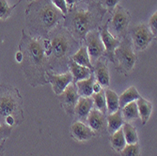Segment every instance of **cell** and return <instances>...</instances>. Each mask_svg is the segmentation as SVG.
I'll use <instances>...</instances> for the list:
<instances>
[{
	"label": "cell",
	"instance_id": "obj_1",
	"mask_svg": "<svg viewBox=\"0 0 157 156\" xmlns=\"http://www.w3.org/2000/svg\"><path fill=\"white\" fill-rule=\"evenodd\" d=\"M19 48L23 55L20 63L27 81L33 87L46 84L45 73L51 68V64L48 63L51 55L50 40L31 38L23 31Z\"/></svg>",
	"mask_w": 157,
	"mask_h": 156
},
{
	"label": "cell",
	"instance_id": "obj_2",
	"mask_svg": "<svg viewBox=\"0 0 157 156\" xmlns=\"http://www.w3.org/2000/svg\"><path fill=\"white\" fill-rule=\"evenodd\" d=\"M25 13L34 29L40 34L51 32L64 16L51 0L34 1L28 6Z\"/></svg>",
	"mask_w": 157,
	"mask_h": 156
},
{
	"label": "cell",
	"instance_id": "obj_3",
	"mask_svg": "<svg viewBox=\"0 0 157 156\" xmlns=\"http://www.w3.org/2000/svg\"><path fill=\"white\" fill-rule=\"evenodd\" d=\"M96 23V14L90 10L82 9H75L71 11L66 21V25L71 30V34L74 38L78 40L85 39L86 34L93 29Z\"/></svg>",
	"mask_w": 157,
	"mask_h": 156
},
{
	"label": "cell",
	"instance_id": "obj_4",
	"mask_svg": "<svg viewBox=\"0 0 157 156\" xmlns=\"http://www.w3.org/2000/svg\"><path fill=\"white\" fill-rule=\"evenodd\" d=\"M74 42L73 35L64 28H59L52 34L50 39V61H52L53 65L58 64V62H64V60L69 58L75 44Z\"/></svg>",
	"mask_w": 157,
	"mask_h": 156
},
{
	"label": "cell",
	"instance_id": "obj_5",
	"mask_svg": "<svg viewBox=\"0 0 157 156\" xmlns=\"http://www.w3.org/2000/svg\"><path fill=\"white\" fill-rule=\"evenodd\" d=\"M114 55L116 64L118 62L117 70L121 74H127L132 72L136 61V55L133 50L132 41L127 37L120 42L119 46L114 52Z\"/></svg>",
	"mask_w": 157,
	"mask_h": 156
},
{
	"label": "cell",
	"instance_id": "obj_6",
	"mask_svg": "<svg viewBox=\"0 0 157 156\" xmlns=\"http://www.w3.org/2000/svg\"><path fill=\"white\" fill-rule=\"evenodd\" d=\"M21 98L17 92L12 90L4 91L0 95V119L6 120L9 117L15 118L16 113L20 108Z\"/></svg>",
	"mask_w": 157,
	"mask_h": 156
},
{
	"label": "cell",
	"instance_id": "obj_7",
	"mask_svg": "<svg viewBox=\"0 0 157 156\" xmlns=\"http://www.w3.org/2000/svg\"><path fill=\"white\" fill-rule=\"evenodd\" d=\"M130 23V14L124 8L117 6L113 13L111 19V25L109 31L114 37L119 39V37H123L127 31L128 25Z\"/></svg>",
	"mask_w": 157,
	"mask_h": 156
},
{
	"label": "cell",
	"instance_id": "obj_8",
	"mask_svg": "<svg viewBox=\"0 0 157 156\" xmlns=\"http://www.w3.org/2000/svg\"><path fill=\"white\" fill-rule=\"evenodd\" d=\"M132 44L137 51H143L152 41L155 36L146 24H138L131 29Z\"/></svg>",
	"mask_w": 157,
	"mask_h": 156
},
{
	"label": "cell",
	"instance_id": "obj_9",
	"mask_svg": "<svg viewBox=\"0 0 157 156\" xmlns=\"http://www.w3.org/2000/svg\"><path fill=\"white\" fill-rule=\"evenodd\" d=\"M85 40L90 61L91 63L95 62L105 54V46L100 37V32L95 29L89 31L85 36Z\"/></svg>",
	"mask_w": 157,
	"mask_h": 156
},
{
	"label": "cell",
	"instance_id": "obj_10",
	"mask_svg": "<svg viewBox=\"0 0 157 156\" xmlns=\"http://www.w3.org/2000/svg\"><path fill=\"white\" fill-rule=\"evenodd\" d=\"M100 37L103 41V44L105 46V54L106 58L114 64H116L115 61V55H114V52L115 49L119 46L120 44V39L114 37L108 30V22L104 25V26L101 28L100 31Z\"/></svg>",
	"mask_w": 157,
	"mask_h": 156
},
{
	"label": "cell",
	"instance_id": "obj_11",
	"mask_svg": "<svg viewBox=\"0 0 157 156\" xmlns=\"http://www.w3.org/2000/svg\"><path fill=\"white\" fill-rule=\"evenodd\" d=\"M79 95L77 92V89L75 86V83L72 82L69 86L59 95V101L64 107L65 111L69 115L74 114L75 106L79 99Z\"/></svg>",
	"mask_w": 157,
	"mask_h": 156
},
{
	"label": "cell",
	"instance_id": "obj_12",
	"mask_svg": "<svg viewBox=\"0 0 157 156\" xmlns=\"http://www.w3.org/2000/svg\"><path fill=\"white\" fill-rule=\"evenodd\" d=\"M47 82H50L55 94L59 95L68 86L73 82V75L70 72H66L62 74H54L50 70L45 73Z\"/></svg>",
	"mask_w": 157,
	"mask_h": 156
},
{
	"label": "cell",
	"instance_id": "obj_13",
	"mask_svg": "<svg viewBox=\"0 0 157 156\" xmlns=\"http://www.w3.org/2000/svg\"><path fill=\"white\" fill-rule=\"evenodd\" d=\"M101 111L96 108H92L87 118L89 127L93 133H102L106 129V118Z\"/></svg>",
	"mask_w": 157,
	"mask_h": 156
},
{
	"label": "cell",
	"instance_id": "obj_14",
	"mask_svg": "<svg viewBox=\"0 0 157 156\" xmlns=\"http://www.w3.org/2000/svg\"><path fill=\"white\" fill-rule=\"evenodd\" d=\"M71 133L78 141H87L94 136L93 131L83 121H75L71 127Z\"/></svg>",
	"mask_w": 157,
	"mask_h": 156
},
{
	"label": "cell",
	"instance_id": "obj_15",
	"mask_svg": "<svg viewBox=\"0 0 157 156\" xmlns=\"http://www.w3.org/2000/svg\"><path fill=\"white\" fill-rule=\"evenodd\" d=\"M93 108V100L91 97H79L75 106V112L81 120H87L90 110Z\"/></svg>",
	"mask_w": 157,
	"mask_h": 156
},
{
	"label": "cell",
	"instance_id": "obj_16",
	"mask_svg": "<svg viewBox=\"0 0 157 156\" xmlns=\"http://www.w3.org/2000/svg\"><path fill=\"white\" fill-rule=\"evenodd\" d=\"M93 72H95L97 82L101 85L102 88H107L110 84V75L107 65L99 59L95 61V65L93 66Z\"/></svg>",
	"mask_w": 157,
	"mask_h": 156
},
{
	"label": "cell",
	"instance_id": "obj_17",
	"mask_svg": "<svg viewBox=\"0 0 157 156\" xmlns=\"http://www.w3.org/2000/svg\"><path fill=\"white\" fill-rule=\"evenodd\" d=\"M68 65L70 68V73L73 75V82L74 83H76L77 81H80V80L86 79V78H89L92 74L91 70H90L87 67L78 65L77 63H75L72 59H70L68 61Z\"/></svg>",
	"mask_w": 157,
	"mask_h": 156
},
{
	"label": "cell",
	"instance_id": "obj_18",
	"mask_svg": "<svg viewBox=\"0 0 157 156\" xmlns=\"http://www.w3.org/2000/svg\"><path fill=\"white\" fill-rule=\"evenodd\" d=\"M95 82V76L93 74L89 78H86L75 83V86L77 89L78 95L80 97H91L93 94V84Z\"/></svg>",
	"mask_w": 157,
	"mask_h": 156
},
{
	"label": "cell",
	"instance_id": "obj_19",
	"mask_svg": "<svg viewBox=\"0 0 157 156\" xmlns=\"http://www.w3.org/2000/svg\"><path fill=\"white\" fill-rule=\"evenodd\" d=\"M70 59H72L73 61H75L78 65L89 68L90 70H92V72L94 70V68H93V65L90 61L87 48H86L85 46H81L73 55L70 56Z\"/></svg>",
	"mask_w": 157,
	"mask_h": 156
},
{
	"label": "cell",
	"instance_id": "obj_20",
	"mask_svg": "<svg viewBox=\"0 0 157 156\" xmlns=\"http://www.w3.org/2000/svg\"><path fill=\"white\" fill-rule=\"evenodd\" d=\"M124 123L123 118L121 116V110H117L116 112L109 114L106 118V128L108 132L112 135L119 129H121Z\"/></svg>",
	"mask_w": 157,
	"mask_h": 156
},
{
	"label": "cell",
	"instance_id": "obj_21",
	"mask_svg": "<svg viewBox=\"0 0 157 156\" xmlns=\"http://www.w3.org/2000/svg\"><path fill=\"white\" fill-rule=\"evenodd\" d=\"M136 105L138 109V115L142 121V124H146L151 117L152 111V105L151 102L145 100L142 97H140L138 100H136Z\"/></svg>",
	"mask_w": 157,
	"mask_h": 156
},
{
	"label": "cell",
	"instance_id": "obj_22",
	"mask_svg": "<svg viewBox=\"0 0 157 156\" xmlns=\"http://www.w3.org/2000/svg\"><path fill=\"white\" fill-rule=\"evenodd\" d=\"M140 94L137 91V89L135 87H130L128 88L126 90H124L120 96H119V105L120 108H122L124 105H126L127 104L132 103V102H136V100L140 98Z\"/></svg>",
	"mask_w": 157,
	"mask_h": 156
},
{
	"label": "cell",
	"instance_id": "obj_23",
	"mask_svg": "<svg viewBox=\"0 0 157 156\" xmlns=\"http://www.w3.org/2000/svg\"><path fill=\"white\" fill-rule=\"evenodd\" d=\"M105 102H106V110L108 114H112V113L116 112L120 109L119 105V96L118 94L109 89L105 90Z\"/></svg>",
	"mask_w": 157,
	"mask_h": 156
},
{
	"label": "cell",
	"instance_id": "obj_24",
	"mask_svg": "<svg viewBox=\"0 0 157 156\" xmlns=\"http://www.w3.org/2000/svg\"><path fill=\"white\" fill-rule=\"evenodd\" d=\"M121 112L123 120H126V121H131L139 118L138 109H137V105L136 102H132L124 105L121 109Z\"/></svg>",
	"mask_w": 157,
	"mask_h": 156
},
{
	"label": "cell",
	"instance_id": "obj_25",
	"mask_svg": "<svg viewBox=\"0 0 157 156\" xmlns=\"http://www.w3.org/2000/svg\"><path fill=\"white\" fill-rule=\"evenodd\" d=\"M121 128L123 131V135L126 141V144H136L138 142V136H137L136 130L132 124L125 122L123 123Z\"/></svg>",
	"mask_w": 157,
	"mask_h": 156
},
{
	"label": "cell",
	"instance_id": "obj_26",
	"mask_svg": "<svg viewBox=\"0 0 157 156\" xmlns=\"http://www.w3.org/2000/svg\"><path fill=\"white\" fill-rule=\"evenodd\" d=\"M110 142H111L113 149L119 152L126 146V141H125V138L123 135L122 128L119 129L118 131L112 134V135L110 137Z\"/></svg>",
	"mask_w": 157,
	"mask_h": 156
},
{
	"label": "cell",
	"instance_id": "obj_27",
	"mask_svg": "<svg viewBox=\"0 0 157 156\" xmlns=\"http://www.w3.org/2000/svg\"><path fill=\"white\" fill-rule=\"evenodd\" d=\"M92 100H93V105L94 108L101 111L103 114L105 115L107 112L106 110V102H105V90L102 89L98 93H93L91 95Z\"/></svg>",
	"mask_w": 157,
	"mask_h": 156
},
{
	"label": "cell",
	"instance_id": "obj_28",
	"mask_svg": "<svg viewBox=\"0 0 157 156\" xmlns=\"http://www.w3.org/2000/svg\"><path fill=\"white\" fill-rule=\"evenodd\" d=\"M120 152L121 156H140V146L138 143L126 144Z\"/></svg>",
	"mask_w": 157,
	"mask_h": 156
},
{
	"label": "cell",
	"instance_id": "obj_29",
	"mask_svg": "<svg viewBox=\"0 0 157 156\" xmlns=\"http://www.w3.org/2000/svg\"><path fill=\"white\" fill-rule=\"evenodd\" d=\"M16 5L10 7L9 6L7 0H0V19L6 20L7 18H9L13 9L16 7Z\"/></svg>",
	"mask_w": 157,
	"mask_h": 156
},
{
	"label": "cell",
	"instance_id": "obj_30",
	"mask_svg": "<svg viewBox=\"0 0 157 156\" xmlns=\"http://www.w3.org/2000/svg\"><path fill=\"white\" fill-rule=\"evenodd\" d=\"M51 1L56 9H59L60 10V12L63 15H66L68 13V8H67L65 0H51Z\"/></svg>",
	"mask_w": 157,
	"mask_h": 156
},
{
	"label": "cell",
	"instance_id": "obj_31",
	"mask_svg": "<svg viewBox=\"0 0 157 156\" xmlns=\"http://www.w3.org/2000/svg\"><path fill=\"white\" fill-rule=\"evenodd\" d=\"M149 28L151 31V33L156 37V32H157V12L155 11L151 17L150 18L149 21Z\"/></svg>",
	"mask_w": 157,
	"mask_h": 156
},
{
	"label": "cell",
	"instance_id": "obj_32",
	"mask_svg": "<svg viewBox=\"0 0 157 156\" xmlns=\"http://www.w3.org/2000/svg\"><path fill=\"white\" fill-rule=\"evenodd\" d=\"M10 127L0 124V140L8 137L10 135Z\"/></svg>",
	"mask_w": 157,
	"mask_h": 156
},
{
	"label": "cell",
	"instance_id": "obj_33",
	"mask_svg": "<svg viewBox=\"0 0 157 156\" xmlns=\"http://www.w3.org/2000/svg\"><path fill=\"white\" fill-rule=\"evenodd\" d=\"M120 2V0H104V4L107 9H113L115 8L118 3Z\"/></svg>",
	"mask_w": 157,
	"mask_h": 156
},
{
	"label": "cell",
	"instance_id": "obj_34",
	"mask_svg": "<svg viewBox=\"0 0 157 156\" xmlns=\"http://www.w3.org/2000/svg\"><path fill=\"white\" fill-rule=\"evenodd\" d=\"M79 1H80V0H65L66 5H67V8H68V11H69V10H72L73 6H74L75 3L79 2Z\"/></svg>",
	"mask_w": 157,
	"mask_h": 156
},
{
	"label": "cell",
	"instance_id": "obj_35",
	"mask_svg": "<svg viewBox=\"0 0 157 156\" xmlns=\"http://www.w3.org/2000/svg\"><path fill=\"white\" fill-rule=\"evenodd\" d=\"M92 89H93V93H98L103 89V88L101 87V85H100L98 82H94Z\"/></svg>",
	"mask_w": 157,
	"mask_h": 156
},
{
	"label": "cell",
	"instance_id": "obj_36",
	"mask_svg": "<svg viewBox=\"0 0 157 156\" xmlns=\"http://www.w3.org/2000/svg\"><path fill=\"white\" fill-rule=\"evenodd\" d=\"M15 59H16V61L19 62V63L22 61V59H23V55H22V54H21L20 51H18V52L15 54Z\"/></svg>",
	"mask_w": 157,
	"mask_h": 156
},
{
	"label": "cell",
	"instance_id": "obj_37",
	"mask_svg": "<svg viewBox=\"0 0 157 156\" xmlns=\"http://www.w3.org/2000/svg\"><path fill=\"white\" fill-rule=\"evenodd\" d=\"M0 156H3V150H2V147L0 145Z\"/></svg>",
	"mask_w": 157,
	"mask_h": 156
},
{
	"label": "cell",
	"instance_id": "obj_38",
	"mask_svg": "<svg viewBox=\"0 0 157 156\" xmlns=\"http://www.w3.org/2000/svg\"><path fill=\"white\" fill-rule=\"evenodd\" d=\"M86 1H89V0H86Z\"/></svg>",
	"mask_w": 157,
	"mask_h": 156
}]
</instances>
